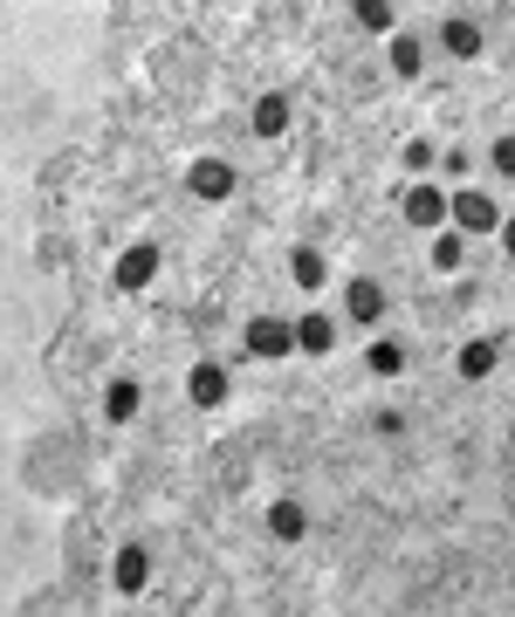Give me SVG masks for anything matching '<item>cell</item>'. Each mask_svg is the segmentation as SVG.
<instances>
[{"instance_id": "cell-1", "label": "cell", "mask_w": 515, "mask_h": 617, "mask_svg": "<svg viewBox=\"0 0 515 617\" xmlns=\"http://www.w3.org/2000/svg\"><path fill=\"white\" fill-rule=\"evenodd\" d=\"M460 233H502V206L488 199V192H474V186H460L454 192V213H447Z\"/></svg>"}, {"instance_id": "cell-2", "label": "cell", "mask_w": 515, "mask_h": 617, "mask_svg": "<svg viewBox=\"0 0 515 617\" xmlns=\"http://www.w3.org/2000/svg\"><path fill=\"white\" fill-rule=\"evenodd\" d=\"M248 357H261V364H275V357H296V322L255 316V322H248Z\"/></svg>"}, {"instance_id": "cell-3", "label": "cell", "mask_w": 515, "mask_h": 617, "mask_svg": "<svg viewBox=\"0 0 515 617\" xmlns=\"http://www.w3.org/2000/svg\"><path fill=\"white\" fill-rule=\"evenodd\" d=\"M186 192L192 199H234V165L227 158H192L186 165Z\"/></svg>"}, {"instance_id": "cell-4", "label": "cell", "mask_w": 515, "mask_h": 617, "mask_svg": "<svg viewBox=\"0 0 515 617\" xmlns=\"http://www.w3.org/2000/svg\"><path fill=\"white\" fill-rule=\"evenodd\" d=\"M399 206H406V227H447V213H454V199L440 186H406Z\"/></svg>"}, {"instance_id": "cell-5", "label": "cell", "mask_w": 515, "mask_h": 617, "mask_svg": "<svg viewBox=\"0 0 515 617\" xmlns=\"http://www.w3.org/2000/svg\"><path fill=\"white\" fill-rule=\"evenodd\" d=\"M151 275H158V247H145V240L131 247V255H117V268H110V281L125 288V296H131V288H145Z\"/></svg>"}, {"instance_id": "cell-6", "label": "cell", "mask_w": 515, "mask_h": 617, "mask_svg": "<svg viewBox=\"0 0 515 617\" xmlns=\"http://www.w3.org/2000/svg\"><path fill=\"white\" fill-rule=\"evenodd\" d=\"M110 584L125 590V597H138V590L151 584V556H145L138 543H131V549H117V563H110Z\"/></svg>"}, {"instance_id": "cell-7", "label": "cell", "mask_w": 515, "mask_h": 617, "mask_svg": "<svg viewBox=\"0 0 515 617\" xmlns=\"http://www.w3.org/2000/svg\"><path fill=\"white\" fill-rule=\"evenodd\" d=\"M344 309H350V322H378V316H385V288H378L372 275H358V281L344 288Z\"/></svg>"}, {"instance_id": "cell-8", "label": "cell", "mask_w": 515, "mask_h": 617, "mask_svg": "<svg viewBox=\"0 0 515 617\" xmlns=\"http://www.w3.org/2000/svg\"><path fill=\"white\" fill-rule=\"evenodd\" d=\"M296 350H303V357H330V350H337V322H330V316H303V322H296Z\"/></svg>"}, {"instance_id": "cell-9", "label": "cell", "mask_w": 515, "mask_h": 617, "mask_svg": "<svg viewBox=\"0 0 515 617\" xmlns=\"http://www.w3.org/2000/svg\"><path fill=\"white\" fill-rule=\"evenodd\" d=\"M192 405H200V411H214V405H227V370L220 364H192Z\"/></svg>"}, {"instance_id": "cell-10", "label": "cell", "mask_w": 515, "mask_h": 617, "mask_svg": "<svg viewBox=\"0 0 515 617\" xmlns=\"http://www.w3.org/2000/svg\"><path fill=\"white\" fill-rule=\"evenodd\" d=\"M289 117H296V110H289V97H283V90H268V97L255 103V138H283V131H289Z\"/></svg>"}, {"instance_id": "cell-11", "label": "cell", "mask_w": 515, "mask_h": 617, "mask_svg": "<svg viewBox=\"0 0 515 617\" xmlns=\"http://www.w3.org/2000/svg\"><path fill=\"white\" fill-rule=\"evenodd\" d=\"M495 364H502V350H495L488 337H474V344H460V378H467V385H482V378H495Z\"/></svg>"}, {"instance_id": "cell-12", "label": "cell", "mask_w": 515, "mask_h": 617, "mask_svg": "<svg viewBox=\"0 0 515 617\" xmlns=\"http://www.w3.org/2000/svg\"><path fill=\"white\" fill-rule=\"evenodd\" d=\"M440 49H447V56H460V62H467V56H482V21L454 14V21L440 28Z\"/></svg>"}, {"instance_id": "cell-13", "label": "cell", "mask_w": 515, "mask_h": 617, "mask_svg": "<svg viewBox=\"0 0 515 617\" xmlns=\"http://www.w3.org/2000/svg\"><path fill=\"white\" fill-rule=\"evenodd\" d=\"M138 405H145V391H138L131 378H117V385L103 391V419H117V426H125V419H138Z\"/></svg>"}, {"instance_id": "cell-14", "label": "cell", "mask_w": 515, "mask_h": 617, "mask_svg": "<svg viewBox=\"0 0 515 617\" xmlns=\"http://www.w3.org/2000/svg\"><path fill=\"white\" fill-rule=\"evenodd\" d=\"M303 528H309V515L296 501H275L268 508V535H275V543H303Z\"/></svg>"}, {"instance_id": "cell-15", "label": "cell", "mask_w": 515, "mask_h": 617, "mask_svg": "<svg viewBox=\"0 0 515 617\" xmlns=\"http://www.w3.org/2000/svg\"><path fill=\"white\" fill-rule=\"evenodd\" d=\"M289 275H296V288H324V255H316V247H296V255H289Z\"/></svg>"}, {"instance_id": "cell-16", "label": "cell", "mask_w": 515, "mask_h": 617, "mask_svg": "<svg viewBox=\"0 0 515 617\" xmlns=\"http://www.w3.org/2000/svg\"><path fill=\"white\" fill-rule=\"evenodd\" d=\"M372 370H378V378H399V370H406V344H392V337H378L372 344V357H365Z\"/></svg>"}, {"instance_id": "cell-17", "label": "cell", "mask_w": 515, "mask_h": 617, "mask_svg": "<svg viewBox=\"0 0 515 617\" xmlns=\"http://www.w3.org/2000/svg\"><path fill=\"white\" fill-rule=\"evenodd\" d=\"M392 69H399V76H419L426 69V49H419L413 34H392Z\"/></svg>"}, {"instance_id": "cell-18", "label": "cell", "mask_w": 515, "mask_h": 617, "mask_svg": "<svg viewBox=\"0 0 515 617\" xmlns=\"http://www.w3.org/2000/svg\"><path fill=\"white\" fill-rule=\"evenodd\" d=\"M358 28H372V34H392V28H399V14H392L385 0H365V8H358Z\"/></svg>"}, {"instance_id": "cell-19", "label": "cell", "mask_w": 515, "mask_h": 617, "mask_svg": "<svg viewBox=\"0 0 515 617\" xmlns=\"http://www.w3.org/2000/svg\"><path fill=\"white\" fill-rule=\"evenodd\" d=\"M433 268H440V275H454V268H460V227L433 240Z\"/></svg>"}, {"instance_id": "cell-20", "label": "cell", "mask_w": 515, "mask_h": 617, "mask_svg": "<svg viewBox=\"0 0 515 617\" xmlns=\"http://www.w3.org/2000/svg\"><path fill=\"white\" fill-rule=\"evenodd\" d=\"M495 172L515 179V138H495Z\"/></svg>"}, {"instance_id": "cell-21", "label": "cell", "mask_w": 515, "mask_h": 617, "mask_svg": "<svg viewBox=\"0 0 515 617\" xmlns=\"http://www.w3.org/2000/svg\"><path fill=\"white\" fill-rule=\"evenodd\" d=\"M406 165H413V172H426V165H433V145L419 138V145H406Z\"/></svg>"}, {"instance_id": "cell-22", "label": "cell", "mask_w": 515, "mask_h": 617, "mask_svg": "<svg viewBox=\"0 0 515 617\" xmlns=\"http://www.w3.org/2000/svg\"><path fill=\"white\" fill-rule=\"evenodd\" d=\"M502 240H508V255H515V220H502Z\"/></svg>"}, {"instance_id": "cell-23", "label": "cell", "mask_w": 515, "mask_h": 617, "mask_svg": "<svg viewBox=\"0 0 515 617\" xmlns=\"http://www.w3.org/2000/svg\"><path fill=\"white\" fill-rule=\"evenodd\" d=\"M508 452H515V426H508Z\"/></svg>"}]
</instances>
